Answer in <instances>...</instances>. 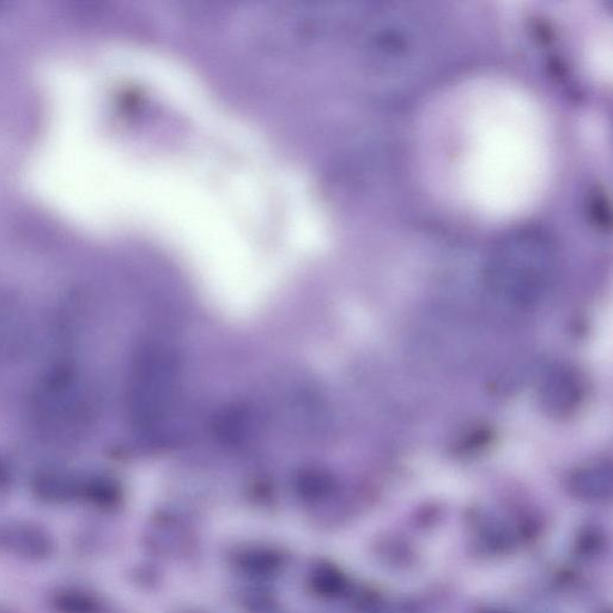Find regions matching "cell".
Returning a JSON list of instances; mask_svg holds the SVG:
<instances>
[{
  "label": "cell",
  "instance_id": "4",
  "mask_svg": "<svg viewBox=\"0 0 613 613\" xmlns=\"http://www.w3.org/2000/svg\"><path fill=\"white\" fill-rule=\"evenodd\" d=\"M574 493L586 500H603L611 495L612 466L596 463L582 467L572 478Z\"/></svg>",
  "mask_w": 613,
  "mask_h": 613
},
{
  "label": "cell",
  "instance_id": "2",
  "mask_svg": "<svg viewBox=\"0 0 613 613\" xmlns=\"http://www.w3.org/2000/svg\"><path fill=\"white\" fill-rule=\"evenodd\" d=\"M179 393V366L162 344L143 348L133 368L130 406L133 421L144 434L156 436L171 420Z\"/></svg>",
  "mask_w": 613,
  "mask_h": 613
},
{
  "label": "cell",
  "instance_id": "5",
  "mask_svg": "<svg viewBox=\"0 0 613 613\" xmlns=\"http://www.w3.org/2000/svg\"><path fill=\"white\" fill-rule=\"evenodd\" d=\"M315 586L318 587L319 592L330 594L331 596V594H336L343 590L344 578L336 569L324 568L317 574Z\"/></svg>",
  "mask_w": 613,
  "mask_h": 613
},
{
  "label": "cell",
  "instance_id": "1",
  "mask_svg": "<svg viewBox=\"0 0 613 613\" xmlns=\"http://www.w3.org/2000/svg\"><path fill=\"white\" fill-rule=\"evenodd\" d=\"M556 254L539 238H518L497 247L491 256L485 283L497 299L515 307L543 302L554 287Z\"/></svg>",
  "mask_w": 613,
  "mask_h": 613
},
{
  "label": "cell",
  "instance_id": "3",
  "mask_svg": "<svg viewBox=\"0 0 613 613\" xmlns=\"http://www.w3.org/2000/svg\"><path fill=\"white\" fill-rule=\"evenodd\" d=\"M540 396L545 408L555 414H567L578 406L582 397L578 375L566 368L552 370L543 380Z\"/></svg>",
  "mask_w": 613,
  "mask_h": 613
}]
</instances>
